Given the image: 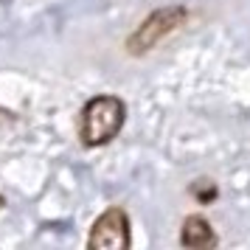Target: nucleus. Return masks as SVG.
<instances>
[{
	"mask_svg": "<svg viewBox=\"0 0 250 250\" xmlns=\"http://www.w3.org/2000/svg\"><path fill=\"white\" fill-rule=\"evenodd\" d=\"M126 124V102L113 93H99L84 102L79 113V141L82 146L99 149L113 144Z\"/></svg>",
	"mask_w": 250,
	"mask_h": 250,
	"instance_id": "obj_1",
	"label": "nucleus"
},
{
	"mask_svg": "<svg viewBox=\"0 0 250 250\" xmlns=\"http://www.w3.org/2000/svg\"><path fill=\"white\" fill-rule=\"evenodd\" d=\"M188 17H191V12H188L186 6H180V3L155 9V12L149 14L146 20L124 40L126 54H129V57H146V54H152L163 40H169L174 31H180L183 25L188 23Z\"/></svg>",
	"mask_w": 250,
	"mask_h": 250,
	"instance_id": "obj_2",
	"label": "nucleus"
},
{
	"mask_svg": "<svg viewBox=\"0 0 250 250\" xmlns=\"http://www.w3.org/2000/svg\"><path fill=\"white\" fill-rule=\"evenodd\" d=\"M87 248L90 250H129L132 248V230H129V216L124 208L110 205L107 211L96 216L87 233Z\"/></svg>",
	"mask_w": 250,
	"mask_h": 250,
	"instance_id": "obj_3",
	"label": "nucleus"
},
{
	"mask_svg": "<svg viewBox=\"0 0 250 250\" xmlns=\"http://www.w3.org/2000/svg\"><path fill=\"white\" fill-rule=\"evenodd\" d=\"M180 245L186 250H211L219 245V236L203 214H188L180 225Z\"/></svg>",
	"mask_w": 250,
	"mask_h": 250,
	"instance_id": "obj_4",
	"label": "nucleus"
},
{
	"mask_svg": "<svg viewBox=\"0 0 250 250\" xmlns=\"http://www.w3.org/2000/svg\"><path fill=\"white\" fill-rule=\"evenodd\" d=\"M188 194H191L194 200L200 205H211L219 197V188H216L214 180H208V177H200V180H194L191 186H188Z\"/></svg>",
	"mask_w": 250,
	"mask_h": 250,
	"instance_id": "obj_5",
	"label": "nucleus"
},
{
	"mask_svg": "<svg viewBox=\"0 0 250 250\" xmlns=\"http://www.w3.org/2000/svg\"><path fill=\"white\" fill-rule=\"evenodd\" d=\"M14 118H17V115H14L12 110H3V107H0V124H12Z\"/></svg>",
	"mask_w": 250,
	"mask_h": 250,
	"instance_id": "obj_6",
	"label": "nucleus"
},
{
	"mask_svg": "<svg viewBox=\"0 0 250 250\" xmlns=\"http://www.w3.org/2000/svg\"><path fill=\"white\" fill-rule=\"evenodd\" d=\"M0 208H6V197L3 194H0Z\"/></svg>",
	"mask_w": 250,
	"mask_h": 250,
	"instance_id": "obj_7",
	"label": "nucleus"
}]
</instances>
